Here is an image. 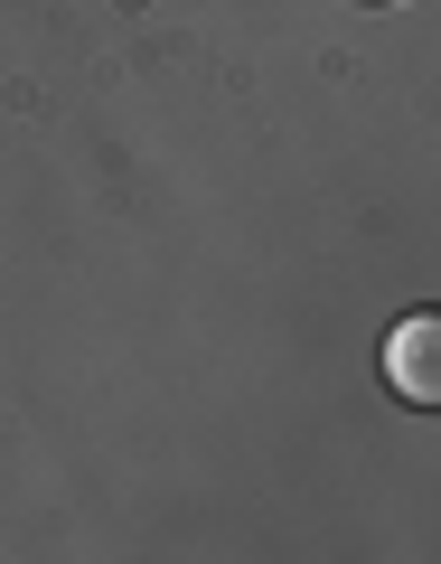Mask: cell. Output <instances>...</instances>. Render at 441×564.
Masks as SVG:
<instances>
[{
  "instance_id": "6da1fadb",
  "label": "cell",
  "mask_w": 441,
  "mask_h": 564,
  "mask_svg": "<svg viewBox=\"0 0 441 564\" xmlns=\"http://www.w3.org/2000/svg\"><path fill=\"white\" fill-rule=\"evenodd\" d=\"M385 386L414 414H441V311H404L385 329Z\"/></svg>"
}]
</instances>
